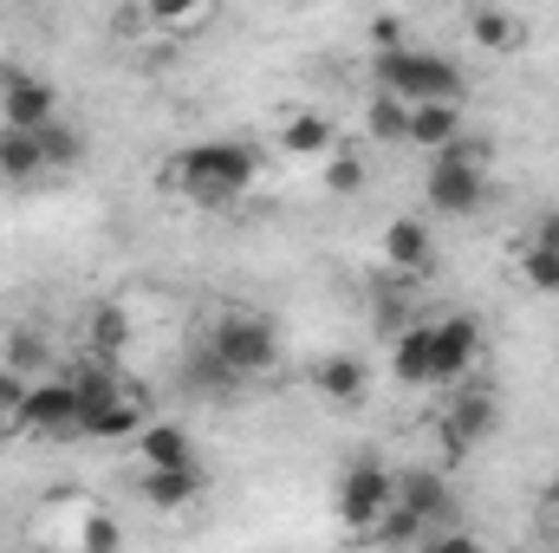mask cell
Returning <instances> with one entry per match:
<instances>
[{
    "label": "cell",
    "instance_id": "1",
    "mask_svg": "<svg viewBox=\"0 0 559 553\" xmlns=\"http://www.w3.org/2000/svg\"><path fill=\"white\" fill-rule=\"evenodd\" d=\"M254 169H261L254 143H189V150L176 156V183H182V196H195L202 209L235 202V196L254 183Z\"/></svg>",
    "mask_w": 559,
    "mask_h": 553
},
{
    "label": "cell",
    "instance_id": "2",
    "mask_svg": "<svg viewBox=\"0 0 559 553\" xmlns=\"http://www.w3.org/2000/svg\"><path fill=\"white\" fill-rule=\"evenodd\" d=\"M378 85H384V98H397V105H462V92H468V79H462L455 59H442V52H411V46L378 52Z\"/></svg>",
    "mask_w": 559,
    "mask_h": 553
},
{
    "label": "cell",
    "instance_id": "3",
    "mask_svg": "<svg viewBox=\"0 0 559 553\" xmlns=\"http://www.w3.org/2000/svg\"><path fill=\"white\" fill-rule=\"evenodd\" d=\"M209 345H215V358L235 378H261V372H274V358H280V339L261 313H222L215 332H209Z\"/></svg>",
    "mask_w": 559,
    "mask_h": 553
},
{
    "label": "cell",
    "instance_id": "4",
    "mask_svg": "<svg viewBox=\"0 0 559 553\" xmlns=\"http://www.w3.org/2000/svg\"><path fill=\"white\" fill-rule=\"evenodd\" d=\"M397 502V475L384 469V462H371V456H358L352 469H345V482H338V521L345 528H358V534H371L378 521H384V508Z\"/></svg>",
    "mask_w": 559,
    "mask_h": 553
},
{
    "label": "cell",
    "instance_id": "5",
    "mask_svg": "<svg viewBox=\"0 0 559 553\" xmlns=\"http://www.w3.org/2000/svg\"><path fill=\"white\" fill-rule=\"evenodd\" d=\"M52 111H59V92L46 79H33V72H7L0 79V125L7 131H46Z\"/></svg>",
    "mask_w": 559,
    "mask_h": 553
},
{
    "label": "cell",
    "instance_id": "6",
    "mask_svg": "<svg viewBox=\"0 0 559 553\" xmlns=\"http://www.w3.org/2000/svg\"><path fill=\"white\" fill-rule=\"evenodd\" d=\"M423 189H429V209H436V215H475V209L488 202V176L468 169V163H455V156H436Z\"/></svg>",
    "mask_w": 559,
    "mask_h": 553
},
{
    "label": "cell",
    "instance_id": "7",
    "mask_svg": "<svg viewBox=\"0 0 559 553\" xmlns=\"http://www.w3.org/2000/svg\"><path fill=\"white\" fill-rule=\"evenodd\" d=\"M13 423L33 430V436H72L79 430V391L66 378H46V385L26 391V404L13 411Z\"/></svg>",
    "mask_w": 559,
    "mask_h": 553
},
{
    "label": "cell",
    "instance_id": "8",
    "mask_svg": "<svg viewBox=\"0 0 559 553\" xmlns=\"http://www.w3.org/2000/svg\"><path fill=\"white\" fill-rule=\"evenodd\" d=\"M475 352H481L475 319H442V326H429V385L462 378V372L475 365Z\"/></svg>",
    "mask_w": 559,
    "mask_h": 553
},
{
    "label": "cell",
    "instance_id": "9",
    "mask_svg": "<svg viewBox=\"0 0 559 553\" xmlns=\"http://www.w3.org/2000/svg\"><path fill=\"white\" fill-rule=\"evenodd\" d=\"M397 508H411L423 528L449 521V482H442V469H404L397 475Z\"/></svg>",
    "mask_w": 559,
    "mask_h": 553
},
{
    "label": "cell",
    "instance_id": "10",
    "mask_svg": "<svg viewBox=\"0 0 559 553\" xmlns=\"http://www.w3.org/2000/svg\"><path fill=\"white\" fill-rule=\"evenodd\" d=\"M138 449H143V469H195V436L182 423H143Z\"/></svg>",
    "mask_w": 559,
    "mask_h": 553
},
{
    "label": "cell",
    "instance_id": "11",
    "mask_svg": "<svg viewBox=\"0 0 559 553\" xmlns=\"http://www.w3.org/2000/svg\"><path fill=\"white\" fill-rule=\"evenodd\" d=\"M488 430H495V398H488V391L455 398V411L442 416V443H449V449H468V443H481Z\"/></svg>",
    "mask_w": 559,
    "mask_h": 553
},
{
    "label": "cell",
    "instance_id": "12",
    "mask_svg": "<svg viewBox=\"0 0 559 553\" xmlns=\"http://www.w3.org/2000/svg\"><path fill=\"white\" fill-rule=\"evenodd\" d=\"M455 138H462V111H455V105H411V131H404V143L442 156Z\"/></svg>",
    "mask_w": 559,
    "mask_h": 553
},
{
    "label": "cell",
    "instance_id": "13",
    "mask_svg": "<svg viewBox=\"0 0 559 553\" xmlns=\"http://www.w3.org/2000/svg\"><path fill=\"white\" fill-rule=\"evenodd\" d=\"M202 495V469H143V502L150 508H189Z\"/></svg>",
    "mask_w": 559,
    "mask_h": 553
},
{
    "label": "cell",
    "instance_id": "14",
    "mask_svg": "<svg viewBox=\"0 0 559 553\" xmlns=\"http://www.w3.org/2000/svg\"><path fill=\"white\" fill-rule=\"evenodd\" d=\"M182 385H189V391H202V398H228V391H235L241 378H235V372H228V365L215 358V345L202 339V345L189 352V365H182Z\"/></svg>",
    "mask_w": 559,
    "mask_h": 553
},
{
    "label": "cell",
    "instance_id": "15",
    "mask_svg": "<svg viewBox=\"0 0 559 553\" xmlns=\"http://www.w3.org/2000/svg\"><path fill=\"white\" fill-rule=\"evenodd\" d=\"M131 430H143V411L131 398H111V404L79 411V436H131Z\"/></svg>",
    "mask_w": 559,
    "mask_h": 553
},
{
    "label": "cell",
    "instance_id": "16",
    "mask_svg": "<svg viewBox=\"0 0 559 553\" xmlns=\"http://www.w3.org/2000/svg\"><path fill=\"white\" fill-rule=\"evenodd\" d=\"M384 261H391V268H429V228L411 222V215L391 222V228H384Z\"/></svg>",
    "mask_w": 559,
    "mask_h": 553
},
{
    "label": "cell",
    "instance_id": "17",
    "mask_svg": "<svg viewBox=\"0 0 559 553\" xmlns=\"http://www.w3.org/2000/svg\"><path fill=\"white\" fill-rule=\"evenodd\" d=\"M312 385H319V391H325L332 404H352V398L365 391V365H358L352 352H338V358H325V365L312 372Z\"/></svg>",
    "mask_w": 559,
    "mask_h": 553
},
{
    "label": "cell",
    "instance_id": "18",
    "mask_svg": "<svg viewBox=\"0 0 559 553\" xmlns=\"http://www.w3.org/2000/svg\"><path fill=\"white\" fill-rule=\"evenodd\" d=\"M46 156H39V131H7L0 125V176H39Z\"/></svg>",
    "mask_w": 559,
    "mask_h": 553
},
{
    "label": "cell",
    "instance_id": "19",
    "mask_svg": "<svg viewBox=\"0 0 559 553\" xmlns=\"http://www.w3.org/2000/svg\"><path fill=\"white\" fill-rule=\"evenodd\" d=\"M397 385H429V326H411L397 339V358H391Z\"/></svg>",
    "mask_w": 559,
    "mask_h": 553
},
{
    "label": "cell",
    "instance_id": "20",
    "mask_svg": "<svg viewBox=\"0 0 559 553\" xmlns=\"http://www.w3.org/2000/svg\"><path fill=\"white\" fill-rule=\"evenodd\" d=\"M39 156H46V169H79L85 163V131H66L59 118L39 131Z\"/></svg>",
    "mask_w": 559,
    "mask_h": 553
},
{
    "label": "cell",
    "instance_id": "21",
    "mask_svg": "<svg viewBox=\"0 0 559 553\" xmlns=\"http://www.w3.org/2000/svg\"><path fill=\"white\" fill-rule=\"evenodd\" d=\"M468 33H475V39H481L488 52H501V46H514V20H508L501 7H475V13H468Z\"/></svg>",
    "mask_w": 559,
    "mask_h": 553
},
{
    "label": "cell",
    "instance_id": "22",
    "mask_svg": "<svg viewBox=\"0 0 559 553\" xmlns=\"http://www.w3.org/2000/svg\"><path fill=\"white\" fill-rule=\"evenodd\" d=\"M286 150H293V156H319V150H332V125L312 118V111L293 118V125H286Z\"/></svg>",
    "mask_w": 559,
    "mask_h": 553
},
{
    "label": "cell",
    "instance_id": "23",
    "mask_svg": "<svg viewBox=\"0 0 559 553\" xmlns=\"http://www.w3.org/2000/svg\"><path fill=\"white\" fill-rule=\"evenodd\" d=\"M371 534H378L384 548H411V541H423L429 528H423V521H417V515H411V508H397V502H391V508H384V521H378Z\"/></svg>",
    "mask_w": 559,
    "mask_h": 553
},
{
    "label": "cell",
    "instance_id": "24",
    "mask_svg": "<svg viewBox=\"0 0 559 553\" xmlns=\"http://www.w3.org/2000/svg\"><path fill=\"white\" fill-rule=\"evenodd\" d=\"M7 372H20V378L26 372H46V339L39 332H13L7 339Z\"/></svg>",
    "mask_w": 559,
    "mask_h": 553
},
{
    "label": "cell",
    "instance_id": "25",
    "mask_svg": "<svg viewBox=\"0 0 559 553\" xmlns=\"http://www.w3.org/2000/svg\"><path fill=\"white\" fill-rule=\"evenodd\" d=\"M404 131H411V105H397V98H378V105H371V138L404 143Z\"/></svg>",
    "mask_w": 559,
    "mask_h": 553
},
{
    "label": "cell",
    "instance_id": "26",
    "mask_svg": "<svg viewBox=\"0 0 559 553\" xmlns=\"http://www.w3.org/2000/svg\"><path fill=\"white\" fill-rule=\"evenodd\" d=\"M85 553H124V528L111 515H85Z\"/></svg>",
    "mask_w": 559,
    "mask_h": 553
},
{
    "label": "cell",
    "instance_id": "27",
    "mask_svg": "<svg viewBox=\"0 0 559 553\" xmlns=\"http://www.w3.org/2000/svg\"><path fill=\"white\" fill-rule=\"evenodd\" d=\"M521 274H527V286H540V293H559V255H547V248H527Z\"/></svg>",
    "mask_w": 559,
    "mask_h": 553
},
{
    "label": "cell",
    "instance_id": "28",
    "mask_svg": "<svg viewBox=\"0 0 559 553\" xmlns=\"http://www.w3.org/2000/svg\"><path fill=\"white\" fill-rule=\"evenodd\" d=\"M92 332H98V358H111V352L124 345V332H131V326H124V313H118V306H98Z\"/></svg>",
    "mask_w": 559,
    "mask_h": 553
},
{
    "label": "cell",
    "instance_id": "29",
    "mask_svg": "<svg viewBox=\"0 0 559 553\" xmlns=\"http://www.w3.org/2000/svg\"><path fill=\"white\" fill-rule=\"evenodd\" d=\"M325 183H332L338 196H352V189L365 183V163H358V156H332V163H325Z\"/></svg>",
    "mask_w": 559,
    "mask_h": 553
},
{
    "label": "cell",
    "instance_id": "30",
    "mask_svg": "<svg viewBox=\"0 0 559 553\" xmlns=\"http://www.w3.org/2000/svg\"><path fill=\"white\" fill-rule=\"evenodd\" d=\"M26 391H33V385H26L20 372H7V365H0V416H7V423H13L20 404H26Z\"/></svg>",
    "mask_w": 559,
    "mask_h": 553
},
{
    "label": "cell",
    "instance_id": "31",
    "mask_svg": "<svg viewBox=\"0 0 559 553\" xmlns=\"http://www.w3.org/2000/svg\"><path fill=\"white\" fill-rule=\"evenodd\" d=\"M534 248L559 255V209H540V222H534Z\"/></svg>",
    "mask_w": 559,
    "mask_h": 553
},
{
    "label": "cell",
    "instance_id": "32",
    "mask_svg": "<svg viewBox=\"0 0 559 553\" xmlns=\"http://www.w3.org/2000/svg\"><path fill=\"white\" fill-rule=\"evenodd\" d=\"M429 553H481V541H475V534H436Z\"/></svg>",
    "mask_w": 559,
    "mask_h": 553
},
{
    "label": "cell",
    "instance_id": "33",
    "mask_svg": "<svg viewBox=\"0 0 559 553\" xmlns=\"http://www.w3.org/2000/svg\"><path fill=\"white\" fill-rule=\"evenodd\" d=\"M547 502H554V508H559V475H554V489H547Z\"/></svg>",
    "mask_w": 559,
    "mask_h": 553
},
{
    "label": "cell",
    "instance_id": "34",
    "mask_svg": "<svg viewBox=\"0 0 559 553\" xmlns=\"http://www.w3.org/2000/svg\"><path fill=\"white\" fill-rule=\"evenodd\" d=\"M0 423H7V416H0Z\"/></svg>",
    "mask_w": 559,
    "mask_h": 553
}]
</instances>
